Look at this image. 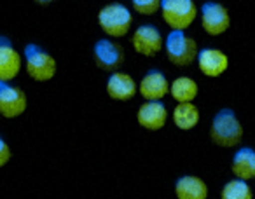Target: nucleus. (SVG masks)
<instances>
[{"mask_svg": "<svg viewBox=\"0 0 255 199\" xmlns=\"http://www.w3.org/2000/svg\"><path fill=\"white\" fill-rule=\"evenodd\" d=\"M210 138L215 145L226 147V149L240 145V142L243 140V124L236 117L234 110L220 108L217 112L210 126Z\"/></svg>", "mask_w": 255, "mask_h": 199, "instance_id": "nucleus-1", "label": "nucleus"}, {"mask_svg": "<svg viewBox=\"0 0 255 199\" xmlns=\"http://www.w3.org/2000/svg\"><path fill=\"white\" fill-rule=\"evenodd\" d=\"M131 11L124 4H119V2L105 5L98 12V25L109 35V39H121V37H124L131 28Z\"/></svg>", "mask_w": 255, "mask_h": 199, "instance_id": "nucleus-2", "label": "nucleus"}, {"mask_svg": "<svg viewBox=\"0 0 255 199\" xmlns=\"http://www.w3.org/2000/svg\"><path fill=\"white\" fill-rule=\"evenodd\" d=\"M164 51L170 63L175 67H189L198 58V42L185 32H170L164 39Z\"/></svg>", "mask_w": 255, "mask_h": 199, "instance_id": "nucleus-3", "label": "nucleus"}, {"mask_svg": "<svg viewBox=\"0 0 255 199\" xmlns=\"http://www.w3.org/2000/svg\"><path fill=\"white\" fill-rule=\"evenodd\" d=\"M161 16L171 32H184L198 18V5L192 0H163Z\"/></svg>", "mask_w": 255, "mask_h": 199, "instance_id": "nucleus-4", "label": "nucleus"}, {"mask_svg": "<svg viewBox=\"0 0 255 199\" xmlns=\"http://www.w3.org/2000/svg\"><path fill=\"white\" fill-rule=\"evenodd\" d=\"M25 61L28 75L37 82H47L56 75V60L37 44H26Z\"/></svg>", "mask_w": 255, "mask_h": 199, "instance_id": "nucleus-5", "label": "nucleus"}, {"mask_svg": "<svg viewBox=\"0 0 255 199\" xmlns=\"http://www.w3.org/2000/svg\"><path fill=\"white\" fill-rule=\"evenodd\" d=\"M131 46L142 56H156L164 49V39L156 25H140L131 35Z\"/></svg>", "mask_w": 255, "mask_h": 199, "instance_id": "nucleus-6", "label": "nucleus"}, {"mask_svg": "<svg viewBox=\"0 0 255 199\" xmlns=\"http://www.w3.org/2000/svg\"><path fill=\"white\" fill-rule=\"evenodd\" d=\"M201 26L208 35H222L231 26L229 11L219 2H205L201 5Z\"/></svg>", "mask_w": 255, "mask_h": 199, "instance_id": "nucleus-7", "label": "nucleus"}, {"mask_svg": "<svg viewBox=\"0 0 255 199\" xmlns=\"http://www.w3.org/2000/svg\"><path fill=\"white\" fill-rule=\"evenodd\" d=\"M96 67L107 72H117L124 63V49L114 39H100L93 47Z\"/></svg>", "mask_w": 255, "mask_h": 199, "instance_id": "nucleus-8", "label": "nucleus"}, {"mask_svg": "<svg viewBox=\"0 0 255 199\" xmlns=\"http://www.w3.org/2000/svg\"><path fill=\"white\" fill-rule=\"evenodd\" d=\"M28 100L21 88L9 82H0V114L5 119L19 117L26 110Z\"/></svg>", "mask_w": 255, "mask_h": 199, "instance_id": "nucleus-9", "label": "nucleus"}, {"mask_svg": "<svg viewBox=\"0 0 255 199\" xmlns=\"http://www.w3.org/2000/svg\"><path fill=\"white\" fill-rule=\"evenodd\" d=\"M198 68L205 77L217 79L229 68V56L215 47H205L198 53Z\"/></svg>", "mask_w": 255, "mask_h": 199, "instance_id": "nucleus-10", "label": "nucleus"}, {"mask_svg": "<svg viewBox=\"0 0 255 199\" xmlns=\"http://www.w3.org/2000/svg\"><path fill=\"white\" fill-rule=\"evenodd\" d=\"M138 93L147 101H161L164 96L170 95V82L161 70L150 68L140 81Z\"/></svg>", "mask_w": 255, "mask_h": 199, "instance_id": "nucleus-11", "label": "nucleus"}, {"mask_svg": "<svg viewBox=\"0 0 255 199\" xmlns=\"http://www.w3.org/2000/svg\"><path fill=\"white\" fill-rule=\"evenodd\" d=\"M21 54L7 37L0 35V82H11L21 72Z\"/></svg>", "mask_w": 255, "mask_h": 199, "instance_id": "nucleus-12", "label": "nucleus"}, {"mask_svg": "<svg viewBox=\"0 0 255 199\" xmlns=\"http://www.w3.org/2000/svg\"><path fill=\"white\" fill-rule=\"evenodd\" d=\"M136 121L147 131H159L168 121L166 105L163 101H145L136 112Z\"/></svg>", "mask_w": 255, "mask_h": 199, "instance_id": "nucleus-13", "label": "nucleus"}, {"mask_svg": "<svg viewBox=\"0 0 255 199\" xmlns=\"http://www.w3.org/2000/svg\"><path fill=\"white\" fill-rule=\"evenodd\" d=\"M136 93H138V84L126 72H112V75L107 79V95L112 100L128 101V100L135 98Z\"/></svg>", "mask_w": 255, "mask_h": 199, "instance_id": "nucleus-14", "label": "nucleus"}, {"mask_svg": "<svg viewBox=\"0 0 255 199\" xmlns=\"http://www.w3.org/2000/svg\"><path fill=\"white\" fill-rule=\"evenodd\" d=\"M231 171L238 180H254L255 178V150L252 147H241L236 150L231 163Z\"/></svg>", "mask_w": 255, "mask_h": 199, "instance_id": "nucleus-15", "label": "nucleus"}, {"mask_svg": "<svg viewBox=\"0 0 255 199\" xmlns=\"http://www.w3.org/2000/svg\"><path fill=\"white\" fill-rule=\"evenodd\" d=\"M177 199H206L208 198V185L196 175L180 177L175 184Z\"/></svg>", "mask_w": 255, "mask_h": 199, "instance_id": "nucleus-16", "label": "nucleus"}, {"mask_svg": "<svg viewBox=\"0 0 255 199\" xmlns=\"http://www.w3.org/2000/svg\"><path fill=\"white\" fill-rule=\"evenodd\" d=\"M198 82L191 77H177L170 84V95L177 103H192L198 96Z\"/></svg>", "mask_w": 255, "mask_h": 199, "instance_id": "nucleus-17", "label": "nucleus"}, {"mask_svg": "<svg viewBox=\"0 0 255 199\" xmlns=\"http://www.w3.org/2000/svg\"><path fill=\"white\" fill-rule=\"evenodd\" d=\"M199 117H201V114L194 103H178L173 110V122L182 131H189V129L196 128Z\"/></svg>", "mask_w": 255, "mask_h": 199, "instance_id": "nucleus-18", "label": "nucleus"}, {"mask_svg": "<svg viewBox=\"0 0 255 199\" xmlns=\"http://www.w3.org/2000/svg\"><path fill=\"white\" fill-rule=\"evenodd\" d=\"M220 199H254V192H252V187L248 185V182L234 178V180H229L222 187Z\"/></svg>", "mask_w": 255, "mask_h": 199, "instance_id": "nucleus-19", "label": "nucleus"}, {"mask_svg": "<svg viewBox=\"0 0 255 199\" xmlns=\"http://www.w3.org/2000/svg\"><path fill=\"white\" fill-rule=\"evenodd\" d=\"M131 5L138 14L150 16L161 9V0H133Z\"/></svg>", "mask_w": 255, "mask_h": 199, "instance_id": "nucleus-20", "label": "nucleus"}, {"mask_svg": "<svg viewBox=\"0 0 255 199\" xmlns=\"http://www.w3.org/2000/svg\"><path fill=\"white\" fill-rule=\"evenodd\" d=\"M9 159H11V149L5 143V140L0 136V168L5 166L9 163Z\"/></svg>", "mask_w": 255, "mask_h": 199, "instance_id": "nucleus-21", "label": "nucleus"}]
</instances>
